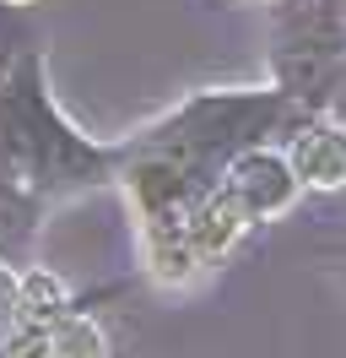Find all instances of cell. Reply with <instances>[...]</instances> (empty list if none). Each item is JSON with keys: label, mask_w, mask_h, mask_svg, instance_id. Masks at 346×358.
I'll return each instance as SVG.
<instances>
[{"label": "cell", "mask_w": 346, "mask_h": 358, "mask_svg": "<svg viewBox=\"0 0 346 358\" xmlns=\"http://www.w3.org/2000/svg\"><path fill=\"white\" fill-rule=\"evenodd\" d=\"M287 120H298V109L276 87L195 92L179 109H168L157 125H146L130 147H157V152H173L195 169H206V174H222L227 157H238L243 147H260Z\"/></svg>", "instance_id": "6da1fadb"}, {"label": "cell", "mask_w": 346, "mask_h": 358, "mask_svg": "<svg viewBox=\"0 0 346 358\" xmlns=\"http://www.w3.org/2000/svg\"><path fill=\"white\" fill-rule=\"evenodd\" d=\"M222 185L233 190L238 201L255 212L260 223H271V217H281L287 206L298 201V174H292V163H287V152H276V147H243L238 157H227V169H222Z\"/></svg>", "instance_id": "7a4b0ae2"}, {"label": "cell", "mask_w": 346, "mask_h": 358, "mask_svg": "<svg viewBox=\"0 0 346 358\" xmlns=\"http://www.w3.org/2000/svg\"><path fill=\"white\" fill-rule=\"evenodd\" d=\"M255 228H260V217L216 179V190H206V201L190 212L184 234H190V250H195V261H200V271H206V266H216V261H227Z\"/></svg>", "instance_id": "3957f363"}, {"label": "cell", "mask_w": 346, "mask_h": 358, "mask_svg": "<svg viewBox=\"0 0 346 358\" xmlns=\"http://www.w3.org/2000/svg\"><path fill=\"white\" fill-rule=\"evenodd\" d=\"M287 163L303 190H346V125L341 120H298L287 141Z\"/></svg>", "instance_id": "277c9868"}, {"label": "cell", "mask_w": 346, "mask_h": 358, "mask_svg": "<svg viewBox=\"0 0 346 358\" xmlns=\"http://www.w3.org/2000/svg\"><path fill=\"white\" fill-rule=\"evenodd\" d=\"M38 217H43V196H33L17 179H0V261L6 266H33Z\"/></svg>", "instance_id": "5b68a950"}, {"label": "cell", "mask_w": 346, "mask_h": 358, "mask_svg": "<svg viewBox=\"0 0 346 358\" xmlns=\"http://www.w3.org/2000/svg\"><path fill=\"white\" fill-rule=\"evenodd\" d=\"M49 358H108V331L70 304L60 320H49Z\"/></svg>", "instance_id": "8992f818"}, {"label": "cell", "mask_w": 346, "mask_h": 358, "mask_svg": "<svg viewBox=\"0 0 346 358\" xmlns=\"http://www.w3.org/2000/svg\"><path fill=\"white\" fill-rule=\"evenodd\" d=\"M0 6H33V0H0Z\"/></svg>", "instance_id": "52a82bcc"}]
</instances>
